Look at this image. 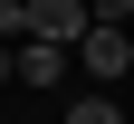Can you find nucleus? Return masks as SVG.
<instances>
[{
  "label": "nucleus",
  "instance_id": "obj_1",
  "mask_svg": "<svg viewBox=\"0 0 134 124\" xmlns=\"http://www.w3.org/2000/svg\"><path fill=\"white\" fill-rule=\"evenodd\" d=\"M96 29V10L86 0H29V38H48V48H77Z\"/></svg>",
  "mask_w": 134,
  "mask_h": 124
},
{
  "label": "nucleus",
  "instance_id": "obj_3",
  "mask_svg": "<svg viewBox=\"0 0 134 124\" xmlns=\"http://www.w3.org/2000/svg\"><path fill=\"white\" fill-rule=\"evenodd\" d=\"M77 76V48H48V38H19V86H67Z\"/></svg>",
  "mask_w": 134,
  "mask_h": 124
},
{
  "label": "nucleus",
  "instance_id": "obj_2",
  "mask_svg": "<svg viewBox=\"0 0 134 124\" xmlns=\"http://www.w3.org/2000/svg\"><path fill=\"white\" fill-rule=\"evenodd\" d=\"M77 76H134V29H86L77 38Z\"/></svg>",
  "mask_w": 134,
  "mask_h": 124
},
{
  "label": "nucleus",
  "instance_id": "obj_6",
  "mask_svg": "<svg viewBox=\"0 0 134 124\" xmlns=\"http://www.w3.org/2000/svg\"><path fill=\"white\" fill-rule=\"evenodd\" d=\"M10 76H19V48H10V38H0V86H10Z\"/></svg>",
  "mask_w": 134,
  "mask_h": 124
},
{
  "label": "nucleus",
  "instance_id": "obj_7",
  "mask_svg": "<svg viewBox=\"0 0 134 124\" xmlns=\"http://www.w3.org/2000/svg\"><path fill=\"white\" fill-rule=\"evenodd\" d=\"M0 10H10V0H0Z\"/></svg>",
  "mask_w": 134,
  "mask_h": 124
},
{
  "label": "nucleus",
  "instance_id": "obj_5",
  "mask_svg": "<svg viewBox=\"0 0 134 124\" xmlns=\"http://www.w3.org/2000/svg\"><path fill=\"white\" fill-rule=\"evenodd\" d=\"M96 10V29H134V0H86Z\"/></svg>",
  "mask_w": 134,
  "mask_h": 124
},
{
  "label": "nucleus",
  "instance_id": "obj_4",
  "mask_svg": "<svg viewBox=\"0 0 134 124\" xmlns=\"http://www.w3.org/2000/svg\"><path fill=\"white\" fill-rule=\"evenodd\" d=\"M58 124H125V105H115V96H96V86H86V96H67V115Z\"/></svg>",
  "mask_w": 134,
  "mask_h": 124
}]
</instances>
